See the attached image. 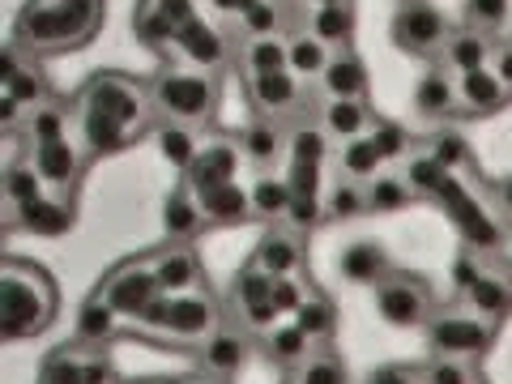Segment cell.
Instances as JSON below:
<instances>
[{
	"mask_svg": "<svg viewBox=\"0 0 512 384\" xmlns=\"http://www.w3.org/2000/svg\"><path fill=\"white\" fill-rule=\"evenodd\" d=\"M82 133L90 154H116L141 133V86L124 73H103L82 90Z\"/></svg>",
	"mask_w": 512,
	"mask_h": 384,
	"instance_id": "cell-1",
	"label": "cell"
},
{
	"mask_svg": "<svg viewBox=\"0 0 512 384\" xmlns=\"http://www.w3.org/2000/svg\"><path fill=\"white\" fill-rule=\"evenodd\" d=\"M56 316V286L39 265H0V338H35Z\"/></svg>",
	"mask_w": 512,
	"mask_h": 384,
	"instance_id": "cell-2",
	"label": "cell"
},
{
	"mask_svg": "<svg viewBox=\"0 0 512 384\" xmlns=\"http://www.w3.org/2000/svg\"><path fill=\"white\" fill-rule=\"evenodd\" d=\"M94 30L86 18L64 5V0H35L18 18V43L35 47V52H60V47H82Z\"/></svg>",
	"mask_w": 512,
	"mask_h": 384,
	"instance_id": "cell-3",
	"label": "cell"
},
{
	"mask_svg": "<svg viewBox=\"0 0 512 384\" xmlns=\"http://www.w3.org/2000/svg\"><path fill=\"white\" fill-rule=\"evenodd\" d=\"M320 158H325V133L320 128H299L291 137V214H286V227L308 231L312 222L320 218L316 197H320Z\"/></svg>",
	"mask_w": 512,
	"mask_h": 384,
	"instance_id": "cell-4",
	"label": "cell"
},
{
	"mask_svg": "<svg viewBox=\"0 0 512 384\" xmlns=\"http://www.w3.org/2000/svg\"><path fill=\"white\" fill-rule=\"evenodd\" d=\"M150 94H154V107L175 124L210 120V111L218 103V90L201 69H163L154 77Z\"/></svg>",
	"mask_w": 512,
	"mask_h": 384,
	"instance_id": "cell-5",
	"label": "cell"
},
{
	"mask_svg": "<svg viewBox=\"0 0 512 384\" xmlns=\"http://www.w3.org/2000/svg\"><path fill=\"white\" fill-rule=\"evenodd\" d=\"M427 342L440 359H478L487 355V346L495 342V320L478 316V312H448V316H431L427 320Z\"/></svg>",
	"mask_w": 512,
	"mask_h": 384,
	"instance_id": "cell-6",
	"label": "cell"
},
{
	"mask_svg": "<svg viewBox=\"0 0 512 384\" xmlns=\"http://www.w3.org/2000/svg\"><path fill=\"white\" fill-rule=\"evenodd\" d=\"M376 316L393 329H419L431 320V286L414 274H384L376 282Z\"/></svg>",
	"mask_w": 512,
	"mask_h": 384,
	"instance_id": "cell-7",
	"label": "cell"
},
{
	"mask_svg": "<svg viewBox=\"0 0 512 384\" xmlns=\"http://www.w3.org/2000/svg\"><path fill=\"white\" fill-rule=\"evenodd\" d=\"M116 316H128V320H146V312L154 308L158 299H163V291H158V278L150 261H128L120 269H111L107 282L99 286V295Z\"/></svg>",
	"mask_w": 512,
	"mask_h": 384,
	"instance_id": "cell-8",
	"label": "cell"
},
{
	"mask_svg": "<svg viewBox=\"0 0 512 384\" xmlns=\"http://www.w3.org/2000/svg\"><path fill=\"white\" fill-rule=\"evenodd\" d=\"M146 325L163 329L180 342H197V338H210V333L218 329V308H214V299H205V295H188V291L184 295H163L146 312Z\"/></svg>",
	"mask_w": 512,
	"mask_h": 384,
	"instance_id": "cell-9",
	"label": "cell"
},
{
	"mask_svg": "<svg viewBox=\"0 0 512 384\" xmlns=\"http://www.w3.org/2000/svg\"><path fill=\"white\" fill-rule=\"evenodd\" d=\"M436 197L440 210L453 218V227L466 235V244L478 248V252H491V248H500V227L491 222V214L478 205L474 192H466V184L457 180V175H448V180L431 192Z\"/></svg>",
	"mask_w": 512,
	"mask_h": 384,
	"instance_id": "cell-10",
	"label": "cell"
},
{
	"mask_svg": "<svg viewBox=\"0 0 512 384\" xmlns=\"http://www.w3.org/2000/svg\"><path fill=\"white\" fill-rule=\"evenodd\" d=\"M448 35H453V30H448L444 13L436 5H423V0H414V5H406L393 18V43L402 47L406 56H440Z\"/></svg>",
	"mask_w": 512,
	"mask_h": 384,
	"instance_id": "cell-11",
	"label": "cell"
},
{
	"mask_svg": "<svg viewBox=\"0 0 512 384\" xmlns=\"http://www.w3.org/2000/svg\"><path fill=\"white\" fill-rule=\"evenodd\" d=\"M235 171H239V146H231V141H210V146H197L192 163L184 167V188L210 192L218 184H231Z\"/></svg>",
	"mask_w": 512,
	"mask_h": 384,
	"instance_id": "cell-12",
	"label": "cell"
},
{
	"mask_svg": "<svg viewBox=\"0 0 512 384\" xmlns=\"http://www.w3.org/2000/svg\"><path fill=\"white\" fill-rule=\"evenodd\" d=\"M235 308L244 316L248 329H269L278 320V308H274V278L261 274L256 265H248L244 274L235 278Z\"/></svg>",
	"mask_w": 512,
	"mask_h": 384,
	"instance_id": "cell-13",
	"label": "cell"
},
{
	"mask_svg": "<svg viewBox=\"0 0 512 384\" xmlns=\"http://www.w3.org/2000/svg\"><path fill=\"white\" fill-rule=\"evenodd\" d=\"M248 90H252V103L265 111V116H291L303 103V90H299V77L291 69H278V73H252L248 77Z\"/></svg>",
	"mask_w": 512,
	"mask_h": 384,
	"instance_id": "cell-14",
	"label": "cell"
},
{
	"mask_svg": "<svg viewBox=\"0 0 512 384\" xmlns=\"http://www.w3.org/2000/svg\"><path fill=\"white\" fill-rule=\"evenodd\" d=\"M508 94L512 90L491 73V64L457 77V111H466V116H491V111H500L508 103Z\"/></svg>",
	"mask_w": 512,
	"mask_h": 384,
	"instance_id": "cell-15",
	"label": "cell"
},
{
	"mask_svg": "<svg viewBox=\"0 0 512 384\" xmlns=\"http://www.w3.org/2000/svg\"><path fill=\"white\" fill-rule=\"evenodd\" d=\"M150 269H154L158 291H163V295H184V291H192V286L201 282V261H197V252H192L188 244L154 252Z\"/></svg>",
	"mask_w": 512,
	"mask_h": 384,
	"instance_id": "cell-16",
	"label": "cell"
},
{
	"mask_svg": "<svg viewBox=\"0 0 512 384\" xmlns=\"http://www.w3.org/2000/svg\"><path fill=\"white\" fill-rule=\"evenodd\" d=\"M252 265L261 269V274H269V278H291V274H299V265H303V239L295 231H269L261 244H256Z\"/></svg>",
	"mask_w": 512,
	"mask_h": 384,
	"instance_id": "cell-17",
	"label": "cell"
},
{
	"mask_svg": "<svg viewBox=\"0 0 512 384\" xmlns=\"http://www.w3.org/2000/svg\"><path fill=\"white\" fill-rule=\"evenodd\" d=\"M175 47L184 52V60L192 64V69H218L222 64V56H227V47H222V39H218V30L210 26V22H201V18H188L180 30H175V39H171Z\"/></svg>",
	"mask_w": 512,
	"mask_h": 384,
	"instance_id": "cell-18",
	"label": "cell"
},
{
	"mask_svg": "<svg viewBox=\"0 0 512 384\" xmlns=\"http://www.w3.org/2000/svg\"><path fill=\"white\" fill-rule=\"evenodd\" d=\"M201 205V214L210 227H231V222H244L252 214V192L248 188H239L235 180L231 184H218L210 192H192Z\"/></svg>",
	"mask_w": 512,
	"mask_h": 384,
	"instance_id": "cell-19",
	"label": "cell"
},
{
	"mask_svg": "<svg viewBox=\"0 0 512 384\" xmlns=\"http://www.w3.org/2000/svg\"><path fill=\"white\" fill-rule=\"evenodd\" d=\"M320 90L329 94V99H363L367 94V69L355 52H333L325 73H320Z\"/></svg>",
	"mask_w": 512,
	"mask_h": 384,
	"instance_id": "cell-20",
	"label": "cell"
},
{
	"mask_svg": "<svg viewBox=\"0 0 512 384\" xmlns=\"http://www.w3.org/2000/svg\"><path fill=\"white\" fill-rule=\"evenodd\" d=\"M440 69L448 73H474V69H487L491 64V43L487 35H478V30H457V35H448V43L440 47Z\"/></svg>",
	"mask_w": 512,
	"mask_h": 384,
	"instance_id": "cell-21",
	"label": "cell"
},
{
	"mask_svg": "<svg viewBox=\"0 0 512 384\" xmlns=\"http://www.w3.org/2000/svg\"><path fill=\"white\" fill-rule=\"evenodd\" d=\"M414 111L423 120H444L457 111V82L448 69H431L419 86H414Z\"/></svg>",
	"mask_w": 512,
	"mask_h": 384,
	"instance_id": "cell-22",
	"label": "cell"
},
{
	"mask_svg": "<svg viewBox=\"0 0 512 384\" xmlns=\"http://www.w3.org/2000/svg\"><path fill=\"white\" fill-rule=\"evenodd\" d=\"M466 308L470 312H478V316H487V320H500L508 308H512V278H504V274H478L466 291Z\"/></svg>",
	"mask_w": 512,
	"mask_h": 384,
	"instance_id": "cell-23",
	"label": "cell"
},
{
	"mask_svg": "<svg viewBox=\"0 0 512 384\" xmlns=\"http://www.w3.org/2000/svg\"><path fill=\"white\" fill-rule=\"evenodd\" d=\"M320 124H325V137H338V141H355L372 128V111H367L363 99H329L325 111H320Z\"/></svg>",
	"mask_w": 512,
	"mask_h": 384,
	"instance_id": "cell-24",
	"label": "cell"
},
{
	"mask_svg": "<svg viewBox=\"0 0 512 384\" xmlns=\"http://www.w3.org/2000/svg\"><path fill=\"white\" fill-rule=\"evenodd\" d=\"M308 30L325 47L342 52V47L355 39V5H350V0H342V5H316L308 18Z\"/></svg>",
	"mask_w": 512,
	"mask_h": 384,
	"instance_id": "cell-25",
	"label": "cell"
},
{
	"mask_svg": "<svg viewBox=\"0 0 512 384\" xmlns=\"http://www.w3.org/2000/svg\"><path fill=\"white\" fill-rule=\"evenodd\" d=\"M342 278L346 282H355V286H376L384 274H389V256H384L380 244H367V239H359V244H350L342 252Z\"/></svg>",
	"mask_w": 512,
	"mask_h": 384,
	"instance_id": "cell-26",
	"label": "cell"
},
{
	"mask_svg": "<svg viewBox=\"0 0 512 384\" xmlns=\"http://www.w3.org/2000/svg\"><path fill=\"white\" fill-rule=\"evenodd\" d=\"M77 167H82V163H77V150L69 146V137H64V141H47V146H35V171H39L43 184L73 188Z\"/></svg>",
	"mask_w": 512,
	"mask_h": 384,
	"instance_id": "cell-27",
	"label": "cell"
},
{
	"mask_svg": "<svg viewBox=\"0 0 512 384\" xmlns=\"http://www.w3.org/2000/svg\"><path fill=\"white\" fill-rule=\"evenodd\" d=\"M18 222L26 231H39V235H60L73 227V205L69 201H56V197H35L30 205H18Z\"/></svg>",
	"mask_w": 512,
	"mask_h": 384,
	"instance_id": "cell-28",
	"label": "cell"
},
{
	"mask_svg": "<svg viewBox=\"0 0 512 384\" xmlns=\"http://www.w3.org/2000/svg\"><path fill=\"white\" fill-rule=\"evenodd\" d=\"M329 56H333V47L320 43L312 30H303V35H295L291 43H286V69H291L299 82H312V77L320 82V73H325Z\"/></svg>",
	"mask_w": 512,
	"mask_h": 384,
	"instance_id": "cell-29",
	"label": "cell"
},
{
	"mask_svg": "<svg viewBox=\"0 0 512 384\" xmlns=\"http://www.w3.org/2000/svg\"><path fill=\"white\" fill-rule=\"evenodd\" d=\"M163 222H167V235L171 239H192V235H201L210 222H205V214H201V205H197V197L180 184L171 192V201H167V210H163Z\"/></svg>",
	"mask_w": 512,
	"mask_h": 384,
	"instance_id": "cell-30",
	"label": "cell"
},
{
	"mask_svg": "<svg viewBox=\"0 0 512 384\" xmlns=\"http://www.w3.org/2000/svg\"><path fill=\"white\" fill-rule=\"evenodd\" d=\"M248 363V342L235 329H214L205 338V367H214L218 376H235Z\"/></svg>",
	"mask_w": 512,
	"mask_h": 384,
	"instance_id": "cell-31",
	"label": "cell"
},
{
	"mask_svg": "<svg viewBox=\"0 0 512 384\" xmlns=\"http://www.w3.org/2000/svg\"><path fill=\"white\" fill-rule=\"evenodd\" d=\"M363 197H367V214H397L414 201V188L402 175H376V180L363 188Z\"/></svg>",
	"mask_w": 512,
	"mask_h": 384,
	"instance_id": "cell-32",
	"label": "cell"
},
{
	"mask_svg": "<svg viewBox=\"0 0 512 384\" xmlns=\"http://www.w3.org/2000/svg\"><path fill=\"white\" fill-rule=\"evenodd\" d=\"M252 214L256 218H282L286 222V214H291V184L286 180H274V175H261L252 188Z\"/></svg>",
	"mask_w": 512,
	"mask_h": 384,
	"instance_id": "cell-33",
	"label": "cell"
},
{
	"mask_svg": "<svg viewBox=\"0 0 512 384\" xmlns=\"http://www.w3.org/2000/svg\"><path fill=\"white\" fill-rule=\"evenodd\" d=\"M380 167H384V154H380V146L372 141V128H367L363 137L346 141V150H342V171L350 175V180H372Z\"/></svg>",
	"mask_w": 512,
	"mask_h": 384,
	"instance_id": "cell-34",
	"label": "cell"
},
{
	"mask_svg": "<svg viewBox=\"0 0 512 384\" xmlns=\"http://www.w3.org/2000/svg\"><path fill=\"white\" fill-rule=\"evenodd\" d=\"M244 73L252 77V73H278V69H286V43L274 35V39H248L244 43Z\"/></svg>",
	"mask_w": 512,
	"mask_h": 384,
	"instance_id": "cell-35",
	"label": "cell"
},
{
	"mask_svg": "<svg viewBox=\"0 0 512 384\" xmlns=\"http://www.w3.org/2000/svg\"><path fill=\"white\" fill-rule=\"evenodd\" d=\"M239 150H244V158H252V163H274L278 150H282V133H278V124H248L244 128V137H239Z\"/></svg>",
	"mask_w": 512,
	"mask_h": 384,
	"instance_id": "cell-36",
	"label": "cell"
},
{
	"mask_svg": "<svg viewBox=\"0 0 512 384\" xmlns=\"http://www.w3.org/2000/svg\"><path fill=\"white\" fill-rule=\"evenodd\" d=\"M295 325L308 333V338H329V333L338 329V312H333L329 299L308 295V299H303V308L295 312Z\"/></svg>",
	"mask_w": 512,
	"mask_h": 384,
	"instance_id": "cell-37",
	"label": "cell"
},
{
	"mask_svg": "<svg viewBox=\"0 0 512 384\" xmlns=\"http://www.w3.org/2000/svg\"><path fill=\"white\" fill-rule=\"evenodd\" d=\"M154 141H158V154H163L167 163H175L180 171L192 163V154H197V141H192V133L184 124H163L154 133Z\"/></svg>",
	"mask_w": 512,
	"mask_h": 384,
	"instance_id": "cell-38",
	"label": "cell"
},
{
	"mask_svg": "<svg viewBox=\"0 0 512 384\" xmlns=\"http://www.w3.org/2000/svg\"><path fill=\"white\" fill-rule=\"evenodd\" d=\"M308 333H303L299 325H282L269 333V355H274V363H303L308 359Z\"/></svg>",
	"mask_w": 512,
	"mask_h": 384,
	"instance_id": "cell-39",
	"label": "cell"
},
{
	"mask_svg": "<svg viewBox=\"0 0 512 384\" xmlns=\"http://www.w3.org/2000/svg\"><path fill=\"white\" fill-rule=\"evenodd\" d=\"M5 197L13 201V205H30L35 197H43V180H39V171H35V163H18V167H9V175H5Z\"/></svg>",
	"mask_w": 512,
	"mask_h": 384,
	"instance_id": "cell-40",
	"label": "cell"
},
{
	"mask_svg": "<svg viewBox=\"0 0 512 384\" xmlns=\"http://www.w3.org/2000/svg\"><path fill=\"white\" fill-rule=\"evenodd\" d=\"M419 384H478V372L466 363V359H440L427 363L419 372Z\"/></svg>",
	"mask_w": 512,
	"mask_h": 384,
	"instance_id": "cell-41",
	"label": "cell"
},
{
	"mask_svg": "<svg viewBox=\"0 0 512 384\" xmlns=\"http://www.w3.org/2000/svg\"><path fill=\"white\" fill-rule=\"evenodd\" d=\"M461 18H466V30H495V26H504L508 18V0H466L461 5Z\"/></svg>",
	"mask_w": 512,
	"mask_h": 384,
	"instance_id": "cell-42",
	"label": "cell"
},
{
	"mask_svg": "<svg viewBox=\"0 0 512 384\" xmlns=\"http://www.w3.org/2000/svg\"><path fill=\"white\" fill-rule=\"evenodd\" d=\"M116 320H120V316L111 312L103 299H90L86 308H82V316H77V333H82L86 342H103L107 333L116 329Z\"/></svg>",
	"mask_w": 512,
	"mask_h": 384,
	"instance_id": "cell-43",
	"label": "cell"
},
{
	"mask_svg": "<svg viewBox=\"0 0 512 384\" xmlns=\"http://www.w3.org/2000/svg\"><path fill=\"white\" fill-rule=\"evenodd\" d=\"M295 384H346V363L333 359V355H320V359H303Z\"/></svg>",
	"mask_w": 512,
	"mask_h": 384,
	"instance_id": "cell-44",
	"label": "cell"
},
{
	"mask_svg": "<svg viewBox=\"0 0 512 384\" xmlns=\"http://www.w3.org/2000/svg\"><path fill=\"white\" fill-rule=\"evenodd\" d=\"M444 180H448V171L431 154H419V158H410V163H406V184L414 192H427V197H431V192H436Z\"/></svg>",
	"mask_w": 512,
	"mask_h": 384,
	"instance_id": "cell-45",
	"label": "cell"
},
{
	"mask_svg": "<svg viewBox=\"0 0 512 384\" xmlns=\"http://www.w3.org/2000/svg\"><path fill=\"white\" fill-rule=\"evenodd\" d=\"M64 111L56 103H39L35 116H30V137H35V146H47V141H64Z\"/></svg>",
	"mask_w": 512,
	"mask_h": 384,
	"instance_id": "cell-46",
	"label": "cell"
},
{
	"mask_svg": "<svg viewBox=\"0 0 512 384\" xmlns=\"http://www.w3.org/2000/svg\"><path fill=\"white\" fill-rule=\"evenodd\" d=\"M244 30H248V39H274L278 35V26H282V13L274 0H256V5L244 13Z\"/></svg>",
	"mask_w": 512,
	"mask_h": 384,
	"instance_id": "cell-47",
	"label": "cell"
},
{
	"mask_svg": "<svg viewBox=\"0 0 512 384\" xmlns=\"http://www.w3.org/2000/svg\"><path fill=\"white\" fill-rule=\"evenodd\" d=\"M363 210H367V197H363L359 184H338V188L329 192V210H325L329 218L342 222V218H359Z\"/></svg>",
	"mask_w": 512,
	"mask_h": 384,
	"instance_id": "cell-48",
	"label": "cell"
},
{
	"mask_svg": "<svg viewBox=\"0 0 512 384\" xmlns=\"http://www.w3.org/2000/svg\"><path fill=\"white\" fill-rule=\"evenodd\" d=\"M431 158H436V163L448 171V175H453L461 163H466V158H470V146H466V141H461L457 133H440L436 141H431V150H427Z\"/></svg>",
	"mask_w": 512,
	"mask_h": 384,
	"instance_id": "cell-49",
	"label": "cell"
},
{
	"mask_svg": "<svg viewBox=\"0 0 512 384\" xmlns=\"http://www.w3.org/2000/svg\"><path fill=\"white\" fill-rule=\"evenodd\" d=\"M308 295H312V291H308V286H303L295 274H291V278H274V308H278V316H295Z\"/></svg>",
	"mask_w": 512,
	"mask_h": 384,
	"instance_id": "cell-50",
	"label": "cell"
},
{
	"mask_svg": "<svg viewBox=\"0 0 512 384\" xmlns=\"http://www.w3.org/2000/svg\"><path fill=\"white\" fill-rule=\"evenodd\" d=\"M0 90H9L22 107H26V103H30V107H39V103H43V77H39V73H30V69H18V73L9 77V86H0Z\"/></svg>",
	"mask_w": 512,
	"mask_h": 384,
	"instance_id": "cell-51",
	"label": "cell"
},
{
	"mask_svg": "<svg viewBox=\"0 0 512 384\" xmlns=\"http://www.w3.org/2000/svg\"><path fill=\"white\" fill-rule=\"evenodd\" d=\"M43 384H86V380H82V359L69 355V350H60V355L47 363Z\"/></svg>",
	"mask_w": 512,
	"mask_h": 384,
	"instance_id": "cell-52",
	"label": "cell"
},
{
	"mask_svg": "<svg viewBox=\"0 0 512 384\" xmlns=\"http://www.w3.org/2000/svg\"><path fill=\"white\" fill-rule=\"evenodd\" d=\"M372 141L380 146L384 163H389V158H402V154H406V133H402L397 124H389V120H376V124H372Z\"/></svg>",
	"mask_w": 512,
	"mask_h": 384,
	"instance_id": "cell-53",
	"label": "cell"
},
{
	"mask_svg": "<svg viewBox=\"0 0 512 384\" xmlns=\"http://www.w3.org/2000/svg\"><path fill=\"white\" fill-rule=\"evenodd\" d=\"M82 380L86 384H116V367H111V359L103 355V350H90V355L82 359Z\"/></svg>",
	"mask_w": 512,
	"mask_h": 384,
	"instance_id": "cell-54",
	"label": "cell"
},
{
	"mask_svg": "<svg viewBox=\"0 0 512 384\" xmlns=\"http://www.w3.org/2000/svg\"><path fill=\"white\" fill-rule=\"evenodd\" d=\"M367 384H419V372H406V367L389 363V367H376V372L367 376Z\"/></svg>",
	"mask_w": 512,
	"mask_h": 384,
	"instance_id": "cell-55",
	"label": "cell"
},
{
	"mask_svg": "<svg viewBox=\"0 0 512 384\" xmlns=\"http://www.w3.org/2000/svg\"><path fill=\"white\" fill-rule=\"evenodd\" d=\"M491 73L512 90V43H504V47H495L491 52Z\"/></svg>",
	"mask_w": 512,
	"mask_h": 384,
	"instance_id": "cell-56",
	"label": "cell"
},
{
	"mask_svg": "<svg viewBox=\"0 0 512 384\" xmlns=\"http://www.w3.org/2000/svg\"><path fill=\"white\" fill-rule=\"evenodd\" d=\"M150 5H154V9H163L175 26H184L188 18H197V13H192V0H150Z\"/></svg>",
	"mask_w": 512,
	"mask_h": 384,
	"instance_id": "cell-57",
	"label": "cell"
},
{
	"mask_svg": "<svg viewBox=\"0 0 512 384\" xmlns=\"http://www.w3.org/2000/svg\"><path fill=\"white\" fill-rule=\"evenodd\" d=\"M77 18H86L90 26H99V18H103V0H64Z\"/></svg>",
	"mask_w": 512,
	"mask_h": 384,
	"instance_id": "cell-58",
	"label": "cell"
},
{
	"mask_svg": "<svg viewBox=\"0 0 512 384\" xmlns=\"http://www.w3.org/2000/svg\"><path fill=\"white\" fill-rule=\"evenodd\" d=\"M18 116H22V103L13 99L9 90H0V128H9V124H18Z\"/></svg>",
	"mask_w": 512,
	"mask_h": 384,
	"instance_id": "cell-59",
	"label": "cell"
},
{
	"mask_svg": "<svg viewBox=\"0 0 512 384\" xmlns=\"http://www.w3.org/2000/svg\"><path fill=\"white\" fill-rule=\"evenodd\" d=\"M218 13H231V18H244V13L256 5V0H210Z\"/></svg>",
	"mask_w": 512,
	"mask_h": 384,
	"instance_id": "cell-60",
	"label": "cell"
},
{
	"mask_svg": "<svg viewBox=\"0 0 512 384\" xmlns=\"http://www.w3.org/2000/svg\"><path fill=\"white\" fill-rule=\"evenodd\" d=\"M500 201H504V210L512 214V175H504V180H500Z\"/></svg>",
	"mask_w": 512,
	"mask_h": 384,
	"instance_id": "cell-61",
	"label": "cell"
},
{
	"mask_svg": "<svg viewBox=\"0 0 512 384\" xmlns=\"http://www.w3.org/2000/svg\"><path fill=\"white\" fill-rule=\"evenodd\" d=\"M312 5H342V0H312Z\"/></svg>",
	"mask_w": 512,
	"mask_h": 384,
	"instance_id": "cell-62",
	"label": "cell"
},
{
	"mask_svg": "<svg viewBox=\"0 0 512 384\" xmlns=\"http://www.w3.org/2000/svg\"><path fill=\"white\" fill-rule=\"evenodd\" d=\"M150 384H167V380H150Z\"/></svg>",
	"mask_w": 512,
	"mask_h": 384,
	"instance_id": "cell-63",
	"label": "cell"
},
{
	"mask_svg": "<svg viewBox=\"0 0 512 384\" xmlns=\"http://www.w3.org/2000/svg\"><path fill=\"white\" fill-rule=\"evenodd\" d=\"M0 222H5V214H0Z\"/></svg>",
	"mask_w": 512,
	"mask_h": 384,
	"instance_id": "cell-64",
	"label": "cell"
}]
</instances>
